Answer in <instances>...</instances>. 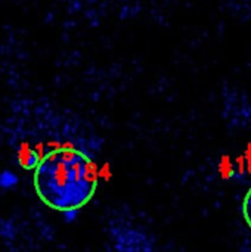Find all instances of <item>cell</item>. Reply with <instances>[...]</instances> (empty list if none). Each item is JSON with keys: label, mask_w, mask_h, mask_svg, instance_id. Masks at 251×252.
Instances as JSON below:
<instances>
[{"label": "cell", "mask_w": 251, "mask_h": 252, "mask_svg": "<svg viewBox=\"0 0 251 252\" xmlns=\"http://www.w3.org/2000/svg\"><path fill=\"white\" fill-rule=\"evenodd\" d=\"M34 188L38 198L53 210H80L96 192L98 171L84 152L59 148L40 159L34 170Z\"/></svg>", "instance_id": "cell-1"}, {"label": "cell", "mask_w": 251, "mask_h": 252, "mask_svg": "<svg viewBox=\"0 0 251 252\" xmlns=\"http://www.w3.org/2000/svg\"><path fill=\"white\" fill-rule=\"evenodd\" d=\"M112 239L115 242V248L121 251H148L151 250V245H148V239L143 233L129 229L127 226L118 227V229H111Z\"/></svg>", "instance_id": "cell-2"}, {"label": "cell", "mask_w": 251, "mask_h": 252, "mask_svg": "<svg viewBox=\"0 0 251 252\" xmlns=\"http://www.w3.org/2000/svg\"><path fill=\"white\" fill-rule=\"evenodd\" d=\"M40 157L38 154L36 152V149L24 145L19 148L18 151V161H19V165L24 167L25 170H36V167L38 165L40 162Z\"/></svg>", "instance_id": "cell-3"}, {"label": "cell", "mask_w": 251, "mask_h": 252, "mask_svg": "<svg viewBox=\"0 0 251 252\" xmlns=\"http://www.w3.org/2000/svg\"><path fill=\"white\" fill-rule=\"evenodd\" d=\"M243 217L251 229V188L247 192V195L244 196V201H243Z\"/></svg>", "instance_id": "cell-4"}, {"label": "cell", "mask_w": 251, "mask_h": 252, "mask_svg": "<svg viewBox=\"0 0 251 252\" xmlns=\"http://www.w3.org/2000/svg\"><path fill=\"white\" fill-rule=\"evenodd\" d=\"M16 182H18V179H16V176L13 173H10V171H3L1 173V182H0L1 188H4V189L12 188V186L16 185Z\"/></svg>", "instance_id": "cell-5"}]
</instances>
